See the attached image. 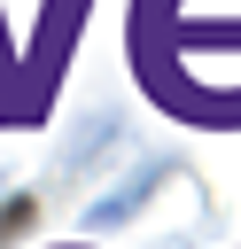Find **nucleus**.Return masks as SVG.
Returning a JSON list of instances; mask_svg holds the SVG:
<instances>
[{
	"label": "nucleus",
	"instance_id": "7ed1b4c3",
	"mask_svg": "<svg viewBox=\"0 0 241 249\" xmlns=\"http://www.w3.org/2000/svg\"><path fill=\"white\" fill-rule=\"evenodd\" d=\"M163 171H171V156H155L148 171H124V179H117V195H101V202L86 210V226H124V210H140V202H148V187H155Z\"/></svg>",
	"mask_w": 241,
	"mask_h": 249
},
{
	"label": "nucleus",
	"instance_id": "20e7f679",
	"mask_svg": "<svg viewBox=\"0 0 241 249\" xmlns=\"http://www.w3.org/2000/svg\"><path fill=\"white\" fill-rule=\"evenodd\" d=\"M47 249H86V241H47Z\"/></svg>",
	"mask_w": 241,
	"mask_h": 249
},
{
	"label": "nucleus",
	"instance_id": "f257e3e1",
	"mask_svg": "<svg viewBox=\"0 0 241 249\" xmlns=\"http://www.w3.org/2000/svg\"><path fill=\"white\" fill-rule=\"evenodd\" d=\"M241 54V0H132L124 8V62L140 78V93L202 132H241V117L225 109L210 62Z\"/></svg>",
	"mask_w": 241,
	"mask_h": 249
},
{
	"label": "nucleus",
	"instance_id": "f03ea898",
	"mask_svg": "<svg viewBox=\"0 0 241 249\" xmlns=\"http://www.w3.org/2000/svg\"><path fill=\"white\" fill-rule=\"evenodd\" d=\"M86 16H93V0H39L31 31H16L0 8V132H39L54 117L78 39H86Z\"/></svg>",
	"mask_w": 241,
	"mask_h": 249
}]
</instances>
